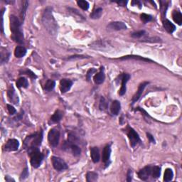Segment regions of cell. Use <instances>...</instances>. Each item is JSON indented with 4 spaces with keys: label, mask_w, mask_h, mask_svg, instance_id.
Here are the masks:
<instances>
[{
    "label": "cell",
    "mask_w": 182,
    "mask_h": 182,
    "mask_svg": "<svg viewBox=\"0 0 182 182\" xmlns=\"http://www.w3.org/2000/svg\"><path fill=\"white\" fill-rule=\"evenodd\" d=\"M5 179H6V181H14V179L10 178L9 176H6V177H5Z\"/></svg>",
    "instance_id": "obj_45"
},
{
    "label": "cell",
    "mask_w": 182,
    "mask_h": 182,
    "mask_svg": "<svg viewBox=\"0 0 182 182\" xmlns=\"http://www.w3.org/2000/svg\"><path fill=\"white\" fill-rule=\"evenodd\" d=\"M51 161L53 166L57 171H61L68 169L67 164L61 158L57 157V156H52Z\"/></svg>",
    "instance_id": "obj_6"
},
{
    "label": "cell",
    "mask_w": 182,
    "mask_h": 182,
    "mask_svg": "<svg viewBox=\"0 0 182 182\" xmlns=\"http://www.w3.org/2000/svg\"><path fill=\"white\" fill-rule=\"evenodd\" d=\"M103 14V9L102 8H98L93 11V12L91 14V18L93 19H98Z\"/></svg>",
    "instance_id": "obj_31"
},
{
    "label": "cell",
    "mask_w": 182,
    "mask_h": 182,
    "mask_svg": "<svg viewBox=\"0 0 182 182\" xmlns=\"http://www.w3.org/2000/svg\"><path fill=\"white\" fill-rule=\"evenodd\" d=\"M108 29L110 30L120 31L127 29V26H126L125 23L122 21H114L109 24L108 25Z\"/></svg>",
    "instance_id": "obj_13"
},
{
    "label": "cell",
    "mask_w": 182,
    "mask_h": 182,
    "mask_svg": "<svg viewBox=\"0 0 182 182\" xmlns=\"http://www.w3.org/2000/svg\"><path fill=\"white\" fill-rule=\"evenodd\" d=\"M117 4L122 5V6H125V5L126 4V3H127V1H117Z\"/></svg>",
    "instance_id": "obj_46"
},
{
    "label": "cell",
    "mask_w": 182,
    "mask_h": 182,
    "mask_svg": "<svg viewBox=\"0 0 182 182\" xmlns=\"http://www.w3.org/2000/svg\"><path fill=\"white\" fill-rule=\"evenodd\" d=\"M7 95L8 97H9V99L11 100V101H12L14 103H15V104H18L19 101L18 96L15 94V91L14 89L13 88V87H11L9 91H8Z\"/></svg>",
    "instance_id": "obj_20"
},
{
    "label": "cell",
    "mask_w": 182,
    "mask_h": 182,
    "mask_svg": "<svg viewBox=\"0 0 182 182\" xmlns=\"http://www.w3.org/2000/svg\"><path fill=\"white\" fill-rule=\"evenodd\" d=\"M23 73L24 74H26V75H28V76H29L30 77L32 78H36V75L34 74V73L32 72V71H29V70H26V71H23Z\"/></svg>",
    "instance_id": "obj_40"
},
{
    "label": "cell",
    "mask_w": 182,
    "mask_h": 182,
    "mask_svg": "<svg viewBox=\"0 0 182 182\" xmlns=\"http://www.w3.org/2000/svg\"><path fill=\"white\" fill-rule=\"evenodd\" d=\"M121 59H134V60H140L144 61H151L150 60L147 59H144L143 57L140 56H124Z\"/></svg>",
    "instance_id": "obj_35"
},
{
    "label": "cell",
    "mask_w": 182,
    "mask_h": 182,
    "mask_svg": "<svg viewBox=\"0 0 182 182\" xmlns=\"http://www.w3.org/2000/svg\"><path fill=\"white\" fill-rule=\"evenodd\" d=\"M55 81H53V80H48V81H46V83L45 86H44V89H45L46 91L50 92L55 88Z\"/></svg>",
    "instance_id": "obj_28"
},
{
    "label": "cell",
    "mask_w": 182,
    "mask_h": 182,
    "mask_svg": "<svg viewBox=\"0 0 182 182\" xmlns=\"http://www.w3.org/2000/svg\"><path fill=\"white\" fill-rule=\"evenodd\" d=\"M29 176V171L28 168L26 167L23 170V172H22L21 177H20V180H24Z\"/></svg>",
    "instance_id": "obj_37"
},
{
    "label": "cell",
    "mask_w": 182,
    "mask_h": 182,
    "mask_svg": "<svg viewBox=\"0 0 182 182\" xmlns=\"http://www.w3.org/2000/svg\"><path fill=\"white\" fill-rule=\"evenodd\" d=\"M152 167L151 166H147L141 169L138 172V176L141 180L146 181L148 179L149 176H150L152 173Z\"/></svg>",
    "instance_id": "obj_10"
},
{
    "label": "cell",
    "mask_w": 182,
    "mask_h": 182,
    "mask_svg": "<svg viewBox=\"0 0 182 182\" xmlns=\"http://www.w3.org/2000/svg\"><path fill=\"white\" fill-rule=\"evenodd\" d=\"M31 157V164L33 167L38 168L44 160V155L39 149H35L29 152Z\"/></svg>",
    "instance_id": "obj_4"
},
{
    "label": "cell",
    "mask_w": 182,
    "mask_h": 182,
    "mask_svg": "<svg viewBox=\"0 0 182 182\" xmlns=\"http://www.w3.org/2000/svg\"><path fill=\"white\" fill-rule=\"evenodd\" d=\"M103 68L101 67V69H100V71L98 74H97L96 76H94V82L96 83V84H102L103 82H104L105 79V76L104 74V71H103Z\"/></svg>",
    "instance_id": "obj_17"
},
{
    "label": "cell",
    "mask_w": 182,
    "mask_h": 182,
    "mask_svg": "<svg viewBox=\"0 0 182 182\" xmlns=\"http://www.w3.org/2000/svg\"><path fill=\"white\" fill-rule=\"evenodd\" d=\"M99 107L101 110H106L107 108H108V103L103 97H101V98H100Z\"/></svg>",
    "instance_id": "obj_33"
},
{
    "label": "cell",
    "mask_w": 182,
    "mask_h": 182,
    "mask_svg": "<svg viewBox=\"0 0 182 182\" xmlns=\"http://www.w3.org/2000/svg\"><path fill=\"white\" fill-rule=\"evenodd\" d=\"M73 86V82L69 79H62L60 82V90L61 93H64L69 91Z\"/></svg>",
    "instance_id": "obj_14"
},
{
    "label": "cell",
    "mask_w": 182,
    "mask_h": 182,
    "mask_svg": "<svg viewBox=\"0 0 182 182\" xmlns=\"http://www.w3.org/2000/svg\"><path fill=\"white\" fill-rule=\"evenodd\" d=\"M98 173L96 172H93V171H90L88 172L86 175V178L87 181L88 182H92V181H96L98 180Z\"/></svg>",
    "instance_id": "obj_27"
},
{
    "label": "cell",
    "mask_w": 182,
    "mask_h": 182,
    "mask_svg": "<svg viewBox=\"0 0 182 182\" xmlns=\"http://www.w3.org/2000/svg\"><path fill=\"white\" fill-rule=\"evenodd\" d=\"M16 86L19 88H27L29 86L28 81L25 78H20L16 81Z\"/></svg>",
    "instance_id": "obj_24"
},
{
    "label": "cell",
    "mask_w": 182,
    "mask_h": 182,
    "mask_svg": "<svg viewBox=\"0 0 182 182\" xmlns=\"http://www.w3.org/2000/svg\"><path fill=\"white\" fill-rule=\"evenodd\" d=\"M77 4L79 6V7L83 10H88V8H89V3L87 1L80 0V1H77Z\"/></svg>",
    "instance_id": "obj_32"
},
{
    "label": "cell",
    "mask_w": 182,
    "mask_h": 182,
    "mask_svg": "<svg viewBox=\"0 0 182 182\" xmlns=\"http://www.w3.org/2000/svg\"><path fill=\"white\" fill-rule=\"evenodd\" d=\"M9 20L10 29H11V34H12L11 38L16 43L23 44L24 38V35L21 29V23L20 22L19 19L14 15H11Z\"/></svg>",
    "instance_id": "obj_1"
},
{
    "label": "cell",
    "mask_w": 182,
    "mask_h": 182,
    "mask_svg": "<svg viewBox=\"0 0 182 182\" xmlns=\"http://www.w3.org/2000/svg\"><path fill=\"white\" fill-rule=\"evenodd\" d=\"M127 181L128 182L132 181V171H131V170H128V172H127Z\"/></svg>",
    "instance_id": "obj_43"
},
{
    "label": "cell",
    "mask_w": 182,
    "mask_h": 182,
    "mask_svg": "<svg viewBox=\"0 0 182 182\" xmlns=\"http://www.w3.org/2000/svg\"><path fill=\"white\" fill-rule=\"evenodd\" d=\"M173 176V173L172 171V170L171 169H169V168H168V169H166L165 170V172H164V181L166 182L170 181L172 180Z\"/></svg>",
    "instance_id": "obj_25"
},
{
    "label": "cell",
    "mask_w": 182,
    "mask_h": 182,
    "mask_svg": "<svg viewBox=\"0 0 182 182\" xmlns=\"http://www.w3.org/2000/svg\"><path fill=\"white\" fill-rule=\"evenodd\" d=\"M96 71H97L96 69H91L89 71H88V73H87V75H86V77H87V80H88V81L91 80L92 75L94 74V73H96Z\"/></svg>",
    "instance_id": "obj_38"
},
{
    "label": "cell",
    "mask_w": 182,
    "mask_h": 182,
    "mask_svg": "<svg viewBox=\"0 0 182 182\" xmlns=\"http://www.w3.org/2000/svg\"><path fill=\"white\" fill-rule=\"evenodd\" d=\"M140 18L141 20H142L144 24L151 21L152 20V16L149 14H142L140 15Z\"/></svg>",
    "instance_id": "obj_34"
},
{
    "label": "cell",
    "mask_w": 182,
    "mask_h": 182,
    "mask_svg": "<svg viewBox=\"0 0 182 182\" xmlns=\"http://www.w3.org/2000/svg\"><path fill=\"white\" fill-rule=\"evenodd\" d=\"M69 148L71 149V152L73 153V154H74V156H78L81 155V149L77 144L70 143L69 142H66L65 144H64V149H69Z\"/></svg>",
    "instance_id": "obj_11"
},
{
    "label": "cell",
    "mask_w": 182,
    "mask_h": 182,
    "mask_svg": "<svg viewBox=\"0 0 182 182\" xmlns=\"http://www.w3.org/2000/svg\"><path fill=\"white\" fill-rule=\"evenodd\" d=\"M130 78V76L127 74H123L120 76V80H121L122 81V86L120 90V92H119L120 96H123V95H125V93H126V90H127V88H126V84H127V83L128 82Z\"/></svg>",
    "instance_id": "obj_12"
},
{
    "label": "cell",
    "mask_w": 182,
    "mask_h": 182,
    "mask_svg": "<svg viewBox=\"0 0 182 182\" xmlns=\"http://www.w3.org/2000/svg\"><path fill=\"white\" fill-rule=\"evenodd\" d=\"M120 108H121V105L118 100H114L112 103L111 107H110V110H111L112 114L115 115H118L119 112L120 110Z\"/></svg>",
    "instance_id": "obj_18"
},
{
    "label": "cell",
    "mask_w": 182,
    "mask_h": 182,
    "mask_svg": "<svg viewBox=\"0 0 182 182\" xmlns=\"http://www.w3.org/2000/svg\"><path fill=\"white\" fill-rule=\"evenodd\" d=\"M147 135L148 139H149V142H152V143H155V140H154V137H153L152 134H150L149 133H147Z\"/></svg>",
    "instance_id": "obj_42"
},
{
    "label": "cell",
    "mask_w": 182,
    "mask_h": 182,
    "mask_svg": "<svg viewBox=\"0 0 182 182\" xmlns=\"http://www.w3.org/2000/svg\"><path fill=\"white\" fill-rule=\"evenodd\" d=\"M127 136H128L129 139H130V145L132 147H134L137 144L141 142L139 134L132 128H129Z\"/></svg>",
    "instance_id": "obj_7"
},
{
    "label": "cell",
    "mask_w": 182,
    "mask_h": 182,
    "mask_svg": "<svg viewBox=\"0 0 182 182\" xmlns=\"http://www.w3.org/2000/svg\"><path fill=\"white\" fill-rule=\"evenodd\" d=\"M6 107H7V110L8 111H9V113L10 115H14V114L16 113V109H15L12 105H6Z\"/></svg>",
    "instance_id": "obj_39"
},
{
    "label": "cell",
    "mask_w": 182,
    "mask_h": 182,
    "mask_svg": "<svg viewBox=\"0 0 182 182\" xmlns=\"http://www.w3.org/2000/svg\"><path fill=\"white\" fill-rule=\"evenodd\" d=\"M145 34V31H139L137 32H134V33L132 34V37H133L134 39H139L141 38L142 36Z\"/></svg>",
    "instance_id": "obj_36"
},
{
    "label": "cell",
    "mask_w": 182,
    "mask_h": 182,
    "mask_svg": "<svg viewBox=\"0 0 182 182\" xmlns=\"http://www.w3.org/2000/svg\"><path fill=\"white\" fill-rule=\"evenodd\" d=\"M42 20H43V23L46 29L49 31L51 34L55 33L57 29V24L55 19H54L51 9L50 8H47L45 9Z\"/></svg>",
    "instance_id": "obj_3"
},
{
    "label": "cell",
    "mask_w": 182,
    "mask_h": 182,
    "mask_svg": "<svg viewBox=\"0 0 182 182\" xmlns=\"http://www.w3.org/2000/svg\"><path fill=\"white\" fill-rule=\"evenodd\" d=\"M172 17L173 21L178 25H181L182 24V14L179 11H173L172 13Z\"/></svg>",
    "instance_id": "obj_22"
},
{
    "label": "cell",
    "mask_w": 182,
    "mask_h": 182,
    "mask_svg": "<svg viewBox=\"0 0 182 182\" xmlns=\"http://www.w3.org/2000/svg\"><path fill=\"white\" fill-rule=\"evenodd\" d=\"M42 139H43V132L41 130L40 132H36L35 134L26 137V138L24 141V146L29 153L34 149H39V147L41 144Z\"/></svg>",
    "instance_id": "obj_2"
},
{
    "label": "cell",
    "mask_w": 182,
    "mask_h": 182,
    "mask_svg": "<svg viewBox=\"0 0 182 182\" xmlns=\"http://www.w3.org/2000/svg\"><path fill=\"white\" fill-rule=\"evenodd\" d=\"M26 54V49L23 46H17L15 49L14 55L16 58H22Z\"/></svg>",
    "instance_id": "obj_21"
},
{
    "label": "cell",
    "mask_w": 182,
    "mask_h": 182,
    "mask_svg": "<svg viewBox=\"0 0 182 182\" xmlns=\"http://www.w3.org/2000/svg\"><path fill=\"white\" fill-rule=\"evenodd\" d=\"M85 58H86V57H85L84 56H71L70 58H69V60H71V59H85Z\"/></svg>",
    "instance_id": "obj_44"
},
{
    "label": "cell",
    "mask_w": 182,
    "mask_h": 182,
    "mask_svg": "<svg viewBox=\"0 0 182 182\" xmlns=\"http://www.w3.org/2000/svg\"><path fill=\"white\" fill-rule=\"evenodd\" d=\"M91 156L94 163H98L100 159L99 149L98 147H92L91 149Z\"/></svg>",
    "instance_id": "obj_16"
},
{
    "label": "cell",
    "mask_w": 182,
    "mask_h": 182,
    "mask_svg": "<svg viewBox=\"0 0 182 182\" xmlns=\"http://www.w3.org/2000/svg\"><path fill=\"white\" fill-rule=\"evenodd\" d=\"M62 117H63V112L59 110H56V111L54 113V115H52L51 120V121L53 122H56V123H57V122H59L61 121Z\"/></svg>",
    "instance_id": "obj_23"
},
{
    "label": "cell",
    "mask_w": 182,
    "mask_h": 182,
    "mask_svg": "<svg viewBox=\"0 0 182 182\" xmlns=\"http://www.w3.org/2000/svg\"><path fill=\"white\" fill-rule=\"evenodd\" d=\"M110 154H111V147L109 144V145L105 146L103 149V156H102L103 163L106 165V166H109L110 163Z\"/></svg>",
    "instance_id": "obj_9"
},
{
    "label": "cell",
    "mask_w": 182,
    "mask_h": 182,
    "mask_svg": "<svg viewBox=\"0 0 182 182\" xmlns=\"http://www.w3.org/2000/svg\"><path fill=\"white\" fill-rule=\"evenodd\" d=\"M149 84V83L148 82H144L142 83V84H140V86H139L138 90H137V93H136V94L134 95L133 96V98H132V104H134V103H136V102L138 100L139 98H140V97L142 96V93H143L144 88H145V87L147 86V85Z\"/></svg>",
    "instance_id": "obj_15"
},
{
    "label": "cell",
    "mask_w": 182,
    "mask_h": 182,
    "mask_svg": "<svg viewBox=\"0 0 182 182\" xmlns=\"http://www.w3.org/2000/svg\"><path fill=\"white\" fill-rule=\"evenodd\" d=\"M161 174V168L159 166H154L152 167V173L151 175L154 178H157L160 176Z\"/></svg>",
    "instance_id": "obj_29"
},
{
    "label": "cell",
    "mask_w": 182,
    "mask_h": 182,
    "mask_svg": "<svg viewBox=\"0 0 182 182\" xmlns=\"http://www.w3.org/2000/svg\"><path fill=\"white\" fill-rule=\"evenodd\" d=\"M163 25H164L165 30H166L168 33L171 34L176 30V26H175V25L171 23L169 20H165Z\"/></svg>",
    "instance_id": "obj_19"
},
{
    "label": "cell",
    "mask_w": 182,
    "mask_h": 182,
    "mask_svg": "<svg viewBox=\"0 0 182 182\" xmlns=\"http://www.w3.org/2000/svg\"><path fill=\"white\" fill-rule=\"evenodd\" d=\"M9 53L6 50H4V49H1V64H4V63L8 61L9 58Z\"/></svg>",
    "instance_id": "obj_30"
},
{
    "label": "cell",
    "mask_w": 182,
    "mask_h": 182,
    "mask_svg": "<svg viewBox=\"0 0 182 182\" xmlns=\"http://www.w3.org/2000/svg\"><path fill=\"white\" fill-rule=\"evenodd\" d=\"M19 147V142L17 139H9L4 146V150L6 152H14L18 150Z\"/></svg>",
    "instance_id": "obj_8"
},
{
    "label": "cell",
    "mask_w": 182,
    "mask_h": 182,
    "mask_svg": "<svg viewBox=\"0 0 182 182\" xmlns=\"http://www.w3.org/2000/svg\"><path fill=\"white\" fill-rule=\"evenodd\" d=\"M60 139V132L56 128H53L49 131L48 134V140L50 145L53 147H56L59 144Z\"/></svg>",
    "instance_id": "obj_5"
},
{
    "label": "cell",
    "mask_w": 182,
    "mask_h": 182,
    "mask_svg": "<svg viewBox=\"0 0 182 182\" xmlns=\"http://www.w3.org/2000/svg\"><path fill=\"white\" fill-rule=\"evenodd\" d=\"M131 4H132V6H135V5H137V6H139V9L142 8V4H141V2L139 1H132V2H131Z\"/></svg>",
    "instance_id": "obj_41"
},
{
    "label": "cell",
    "mask_w": 182,
    "mask_h": 182,
    "mask_svg": "<svg viewBox=\"0 0 182 182\" xmlns=\"http://www.w3.org/2000/svg\"><path fill=\"white\" fill-rule=\"evenodd\" d=\"M28 4H29V2L27 1H22L21 10V13H20V16H21V19L22 21L24 20L25 15H26V12L27 10V7H28Z\"/></svg>",
    "instance_id": "obj_26"
}]
</instances>
